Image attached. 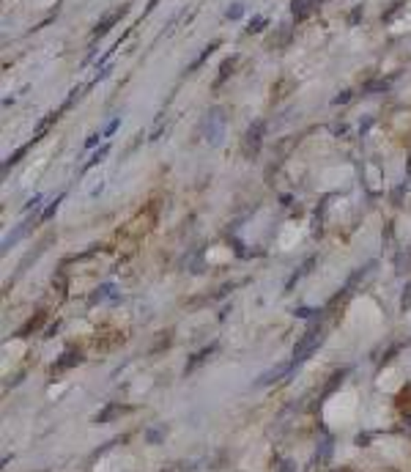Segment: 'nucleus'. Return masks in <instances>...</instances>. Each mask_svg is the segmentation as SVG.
Wrapping results in <instances>:
<instances>
[{
	"mask_svg": "<svg viewBox=\"0 0 411 472\" xmlns=\"http://www.w3.org/2000/svg\"><path fill=\"white\" fill-rule=\"evenodd\" d=\"M225 126H228V113L222 110L220 104H214V107H209L206 113H203V140L209 143V146H220L222 137H225Z\"/></svg>",
	"mask_w": 411,
	"mask_h": 472,
	"instance_id": "f257e3e1",
	"label": "nucleus"
},
{
	"mask_svg": "<svg viewBox=\"0 0 411 472\" xmlns=\"http://www.w3.org/2000/svg\"><path fill=\"white\" fill-rule=\"evenodd\" d=\"M321 338H323V330H321L318 324H313V327L299 338V344L293 349V363H302L305 357H310V354L321 346Z\"/></svg>",
	"mask_w": 411,
	"mask_h": 472,
	"instance_id": "f03ea898",
	"label": "nucleus"
},
{
	"mask_svg": "<svg viewBox=\"0 0 411 472\" xmlns=\"http://www.w3.org/2000/svg\"><path fill=\"white\" fill-rule=\"evenodd\" d=\"M263 132H266V124H263V121H255V124L247 129V135H244V154H247V157H255V154L260 151Z\"/></svg>",
	"mask_w": 411,
	"mask_h": 472,
	"instance_id": "7ed1b4c3",
	"label": "nucleus"
},
{
	"mask_svg": "<svg viewBox=\"0 0 411 472\" xmlns=\"http://www.w3.org/2000/svg\"><path fill=\"white\" fill-rule=\"evenodd\" d=\"M124 14H127V6H121V8L110 11V14H107V17H104V20H102V22H99V25L94 28V39H102V36L110 31V28H113V25H116V22H118Z\"/></svg>",
	"mask_w": 411,
	"mask_h": 472,
	"instance_id": "20e7f679",
	"label": "nucleus"
},
{
	"mask_svg": "<svg viewBox=\"0 0 411 472\" xmlns=\"http://www.w3.org/2000/svg\"><path fill=\"white\" fill-rule=\"evenodd\" d=\"M313 8H316V0H291V14H293V20L310 17Z\"/></svg>",
	"mask_w": 411,
	"mask_h": 472,
	"instance_id": "39448f33",
	"label": "nucleus"
},
{
	"mask_svg": "<svg viewBox=\"0 0 411 472\" xmlns=\"http://www.w3.org/2000/svg\"><path fill=\"white\" fill-rule=\"evenodd\" d=\"M107 154H110V146H102V149H99V151H96L94 157L88 159V162H85V165H83V170H80V176H85V173H88V170H91V168H96V165H99V162H102V159L107 157Z\"/></svg>",
	"mask_w": 411,
	"mask_h": 472,
	"instance_id": "423d86ee",
	"label": "nucleus"
},
{
	"mask_svg": "<svg viewBox=\"0 0 411 472\" xmlns=\"http://www.w3.org/2000/svg\"><path fill=\"white\" fill-rule=\"evenodd\" d=\"M217 47H220V41H211V44H209V47H203V53H200V55H197V58H195V63H192V66H190V72H195V69H197V66H200V63L206 61V58H209V55H211V53H214V50H217Z\"/></svg>",
	"mask_w": 411,
	"mask_h": 472,
	"instance_id": "0eeeda50",
	"label": "nucleus"
},
{
	"mask_svg": "<svg viewBox=\"0 0 411 472\" xmlns=\"http://www.w3.org/2000/svg\"><path fill=\"white\" fill-rule=\"evenodd\" d=\"M313 267H316V258H310V261H305V267H302V269H299V272H293V278H291V281H288V288H291V285L296 283V281H302V275H305V272H307V269H313Z\"/></svg>",
	"mask_w": 411,
	"mask_h": 472,
	"instance_id": "6e6552de",
	"label": "nucleus"
},
{
	"mask_svg": "<svg viewBox=\"0 0 411 472\" xmlns=\"http://www.w3.org/2000/svg\"><path fill=\"white\" fill-rule=\"evenodd\" d=\"M242 14H244V6H242V3H233V6H228V11H225L228 20H239Z\"/></svg>",
	"mask_w": 411,
	"mask_h": 472,
	"instance_id": "1a4fd4ad",
	"label": "nucleus"
},
{
	"mask_svg": "<svg viewBox=\"0 0 411 472\" xmlns=\"http://www.w3.org/2000/svg\"><path fill=\"white\" fill-rule=\"evenodd\" d=\"M22 231H25V225H20V228H14V236H8V239L3 242V252H8V248H11V245H14V242H17L20 236H22Z\"/></svg>",
	"mask_w": 411,
	"mask_h": 472,
	"instance_id": "9d476101",
	"label": "nucleus"
},
{
	"mask_svg": "<svg viewBox=\"0 0 411 472\" xmlns=\"http://www.w3.org/2000/svg\"><path fill=\"white\" fill-rule=\"evenodd\" d=\"M236 61H239V58H236V55H233V58H230V61H225L220 66V80H217V83H222V80H225V77H228V69H233V66H236Z\"/></svg>",
	"mask_w": 411,
	"mask_h": 472,
	"instance_id": "9b49d317",
	"label": "nucleus"
},
{
	"mask_svg": "<svg viewBox=\"0 0 411 472\" xmlns=\"http://www.w3.org/2000/svg\"><path fill=\"white\" fill-rule=\"evenodd\" d=\"M389 88V83L386 80H376V83H370V86H365V91L370 94V91H386Z\"/></svg>",
	"mask_w": 411,
	"mask_h": 472,
	"instance_id": "f8f14e48",
	"label": "nucleus"
},
{
	"mask_svg": "<svg viewBox=\"0 0 411 472\" xmlns=\"http://www.w3.org/2000/svg\"><path fill=\"white\" fill-rule=\"evenodd\" d=\"M263 25H266V20H263V17H255L253 22H250V28H247V33H258V31H263Z\"/></svg>",
	"mask_w": 411,
	"mask_h": 472,
	"instance_id": "ddd939ff",
	"label": "nucleus"
},
{
	"mask_svg": "<svg viewBox=\"0 0 411 472\" xmlns=\"http://www.w3.org/2000/svg\"><path fill=\"white\" fill-rule=\"evenodd\" d=\"M118 124H121V119H113L110 124H107V126H104V129H102V135H104V137H110V135H113V132L118 129Z\"/></svg>",
	"mask_w": 411,
	"mask_h": 472,
	"instance_id": "4468645a",
	"label": "nucleus"
},
{
	"mask_svg": "<svg viewBox=\"0 0 411 472\" xmlns=\"http://www.w3.org/2000/svg\"><path fill=\"white\" fill-rule=\"evenodd\" d=\"M102 137H104L102 132H94V135H91V137L85 140V149H94V146H96V143H99V140H102Z\"/></svg>",
	"mask_w": 411,
	"mask_h": 472,
	"instance_id": "2eb2a0df",
	"label": "nucleus"
},
{
	"mask_svg": "<svg viewBox=\"0 0 411 472\" xmlns=\"http://www.w3.org/2000/svg\"><path fill=\"white\" fill-rule=\"evenodd\" d=\"M41 198H44V195H41V192H39V195H36V198H31V201H28V203H25V212H31V209H36V206H39V203H41Z\"/></svg>",
	"mask_w": 411,
	"mask_h": 472,
	"instance_id": "dca6fc26",
	"label": "nucleus"
},
{
	"mask_svg": "<svg viewBox=\"0 0 411 472\" xmlns=\"http://www.w3.org/2000/svg\"><path fill=\"white\" fill-rule=\"evenodd\" d=\"M348 99H351V91H343V94L335 96V104H346Z\"/></svg>",
	"mask_w": 411,
	"mask_h": 472,
	"instance_id": "f3484780",
	"label": "nucleus"
},
{
	"mask_svg": "<svg viewBox=\"0 0 411 472\" xmlns=\"http://www.w3.org/2000/svg\"><path fill=\"white\" fill-rule=\"evenodd\" d=\"M157 3L159 0H151V3H148V11H154V8H157Z\"/></svg>",
	"mask_w": 411,
	"mask_h": 472,
	"instance_id": "a211bd4d",
	"label": "nucleus"
}]
</instances>
